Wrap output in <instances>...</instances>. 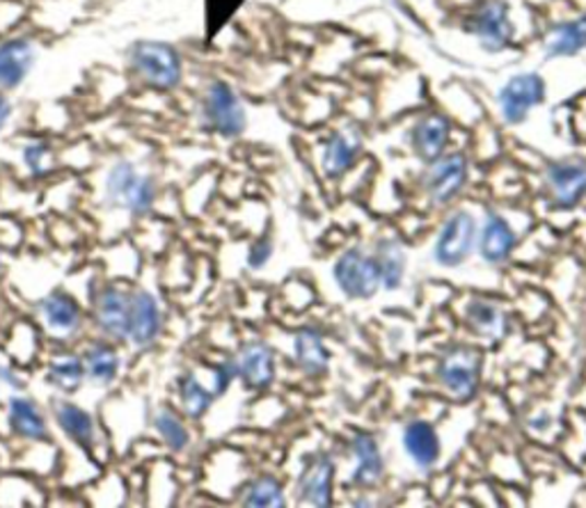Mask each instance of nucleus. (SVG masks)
I'll return each mask as SVG.
<instances>
[{
	"label": "nucleus",
	"instance_id": "nucleus-16",
	"mask_svg": "<svg viewBox=\"0 0 586 508\" xmlns=\"http://www.w3.org/2000/svg\"><path fill=\"white\" fill-rule=\"evenodd\" d=\"M402 447L419 472L433 470L442 458V440L438 428L427 420H410L402 431Z\"/></svg>",
	"mask_w": 586,
	"mask_h": 508
},
{
	"label": "nucleus",
	"instance_id": "nucleus-23",
	"mask_svg": "<svg viewBox=\"0 0 586 508\" xmlns=\"http://www.w3.org/2000/svg\"><path fill=\"white\" fill-rule=\"evenodd\" d=\"M373 257H376L381 268L383 289L385 291L402 289L408 273V252L404 243L394 237H385L376 243V247H373Z\"/></svg>",
	"mask_w": 586,
	"mask_h": 508
},
{
	"label": "nucleus",
	"instance_id": "nucleus-8",
	"mask_svg": "<svg viewBox=\"0 0 586 508\" xmlns=\"http://www.w3.org/2000/svg\"><path fill=\"white\" fill-rule=\"evenodd\" d=\"M543 181L552 209L573 211L586 199V160L584 158L552 160L543 172Z\"/></svg>",
	"mask_w": 586,
	"mask_h": 508
},
{
	"label": "nucleus",
	"instance_id": "nucleus-36",
	"mask_svg": "<svg viewBox=\"0 0 586 508\" xmlns=\"http://www.w3.org/2000/svg\"><path fill=\"white\" fill-rule=\"evenodd\" d=\"M10 112H12L10 101H8L3 95H0V129H3V126L8 124V120H10Z\"/></svg>",
	"mask_w": 586,
	"mask_h": 508
},
{
	"label": "nucleus",
	"instance_id": "nucleus-34",
	"mask_svg": "<svg viewBox=\"0 0 586 508\" xmlns=\"http://www.w3.org/2000/svg\"><path fill=\"white\" fill-rule=\"evenodd\" d=\"M273 252H275V245H273V241L268 237L256 239L248 250V268L250 270L266 268L268 262L273 259Z\"/></svg>",
	"mask_w": 586,
	"mask_h": 508
},
{
	"label": "nucleus",
	"instance_id": "nucleus-24",
	"mask_svg": "<svg viewBox=\"0 0 586 508\" xmlns=\"http://www.w3.org/2000/svg\"><path fill=\"white\" fill-rule=\"evenodd\" d=\"M39 310H41L46 328L58 337L72 335L81 326V307L76 300L67 293L56 291L49 298H44Z\"/></svg>",
	"mask_w": 586,
	"mask_h": 508
},
{
	"label": "nucleus",
	"instance_id": "nucleus-30",
	"mask_svg": "<svg viewBox=\"0 0 586 508\" xmlns=\"http://www.w3.org/2000/svg\"><path fill=\"white\" fill-rule=\"evenodd\" d=\"M243 506H250V508H285L287 497H285L283 483H279L271 474L256 476L254 481H250V486L243 493Z\"/></svg>",
	"mask_w": 586,
	"mask_h": 508
},
{
	"label": "nucleus",
	"instance_id": "nucleus-11",
	"mask_svg": "<svg viewBox=\"0 0 586 508\" xmlns=\"http://www.w3.org/2000/svg\"><path fill=\"white\" fill-rule=\"evenodd\" d=\"M335 458L325 451H316L304 458L296 481V497L314 508H331L335 504Z\"/></svg>",
	"mask_w": 586,
	"mask_h": 508
},
{
	"label": "nucleus",
	"instance_id": "nucleus-3",
	"mask_svg": "<svg viewBox=\"0 0 586 508\" xmlns=\"http://www.w3.org/2000/svg\"><path fill=\"white\" fill-rule=\"evenodd\" d=\"M333 280L350 300H369L383 289L379 262L362 245H350L339 254L333 264Z\"/></svg>",
	"mask_w": 586,
	"mask_h": 508
},
{
	"label": "nucleus",
	"instance_id": "nucleus-17",
	"mask_svg": "<svg viewBox=\"0 0 586 508\" xmlns=\"http://www.w3.org/2000/svg\"><path fill=\"white\" fill-rule=\"evenodd\" d=\"M294 362L310 378H321L331 372L333 351L319 328L304 326L294 335Z\"/></svg>",
	"mask_w": 586,
	"mask_h": 508
},
{
	"label": "nucleus",
	"instance_id": "nucleus-12",
	"mask_svg": "<svg viewBox=\"0 0 586 508\" xmlns=\"http://www.w3.org/2000/svg\"><path fill=\"white\" fill-rule=\"evenodd\" d=\"M515 250H518V232L500 211L488 209L477 237V252L483 264L504 266L511 262Z\"/></svg>",
	"mask_w": 586,
	"mask_h": 508
},
{
	"label": "nucleus",
	"instance_id": "nucleus-28",
	"mask_svg": "<svg viewBox=\"0 0 586 508\" xmlns=\"http://www.w3.org/2000/svg\"><path fill=\"white\" fill-rule=\"evenodd\" d=\"M179 401H181L183 412L189 414L191 420H202L208 412V408L214 406L216 395H214V389L204 387L200 378L189 372L179 378Z\"/></svg>",
	"mask_w": 586,
	"mask_h": 508
},
{
	"label": "nucleus",
	"instance_id": "nucleus-2",
	"mask_svg": "<svg viewBox=\"0 0 586 508\" xmlns=\"http://www.w3.org/2000/svg\"><path fill=\"white\" fill-rule=\"evenodd\" d=\"M129 62L135 76L154 89L170 92L181 81V58L175 46L166 41H135Z\"/></svg>",
	"mask_w": 586,
	"mask_h": 508
},
{
	"label": "nucleus",
	"instance_id": "nucleus-15",
	"mask_svg": "<svg viewBox=\"0 0 586 508\" xmlns=\"http://www.w3.org/2000/svg\"><path fill=\"white\" fill-rule=\"evenodd\" d=\"M450 141H452V122L440 112L421 114L408 131L410 149L419 160H424V164H431V160L440 158L447 152Z\"/></svg>",
	"mask_w": 586,
	"mask_h": 508
},
{
	"label": "nucleus",
	"instance_id": "nucleus-6",
	"mask_svg": "<svg viewBox=\"0 0 586 508\" xmlns=\"http://www.w3.org/2000/svg\"><path fill=\"white\" fill-rule=\"evenodd\" d=\"M546 78L538 72H523L511 76L498 95L500 118L509 126H521L527 122L534 108L546 101Z\"/></svg>",
	"mask_w": 586,
	"mask_h": 508
},
{
	"label": "nucleus",
	"instance_id": "nucleus-26",
	"mask_svg": "<svg viewBox=\"0 0 586 508\" xmlns=\"http://www.w3.org/2000/svg\"><path fill=\"white\" fill-rule=\"evenodd\" d=\"M8 418H10L12 431L19 437H23V440H33V443L49 440V426H46L44 414L37 410V406L31 399L12 397L10 408H8Z\"/></svg>",
	"mask_w": 586,
	"mask_h": 508
},
{
	"label": "nucleus",
	"instance_id": "nucleus-18",
	"mask_svg": "<svg viewBox=\"0 0 586 508\" xmlns=\"http://www.w3.org/2000/svg\"><path fill=\"white\" fill-rule=\"evenodd\" d=\"M463 318L465 326L473 330V335L488 343H498L509 335V314L504 312L502 305L492 303V300L486 298L467 300Z\"/></svg>",
	"mask_w": 586,
	"mask_h": 508
},
{
	"label": "nucleus",
	"instance_id": "nucleus-21",
	"mask_svg": "<svg viewBox=\"0 0 586 508\" xmlns=\"http://www.w3.org/2000/svg\"><path fill=\"white\" fill-rule=\"evenodd\" d=\"M160 332V307L156 298L147 291H137L131 295L129 312V339L135 346H150Z\"/></svg>",
	"mask_w": 586,
	"mask_h": 508
},
{
	"label": "nucleus",
	"instance_id": "nucleus-19",
	"mask_svg": "<svg viewBox=\"0 0 586 508\" xmlns=\"http://www.w3.org/2000/svg\"><path fill=\"white\" fill-rule=\"evenodd\" d=\"M362 152V137L358 131H335L327 137L321 152V170L327 179H342Z\"/></svg>",
	"mask_w": 586,
	"mask_h": 508
},
{
	"label": "nucleus",
	"instance_id": "nucleus-9",
	"mask_svg": "<svg viewBox=\"0 0 586 508\" xmlns=\"http://www.w3.org/2000/svg\"><path fill=\"white\" fill-rule=\"evenodd\" d=\"M106 195L112 206H120L133 216H145L154 206V183L150 177L137 174L131 164H117L106 181Z\"/></svg>",
	"mask_w": 586,
	"mask_h": 508
},
{
	"label": "nucleus",
	"instance_id": "nucleus-27",
	"mask_svg": "<svg viewBox=\"0 0 586 508\" xmlns=\"http://www.w3.org/2000/svg\"><path fill=\"white\" fill-rule=\"evenodd\" d=\"M56 418H58V424L69 440L76 443L83 449L95 447V420H92L89 412H85L76 403L58 401L56 403Z\"/></svg>",
	"mask_w": 586,
	"mask_h": 508
},
{
	"label": "nucleus",
	"instance_id": "nucleus-10",
	"mask_svg": "<svg viewBox=\"0 0 586 508\" xmlns=\"http://www.w3.org/2000/svg\"><path fill=\"white\" fill-rule=\"evenodd\" d=\"M470 33L486 53H502L515 39V23L506 0H486L470 16Z\"/></svg>",
	"mask_w": 586,
	"mask_h": 508
},
{
	"label": "nucleus",
	"instance_id": "nucleus-31",
	"mask_svg": "<svg viewBox=\"0 0 586 508\" xmlns=\"http://www.w3.org/2000/svg\"><path fill=\"white\" fill-rule=\"evenodd\" d=\"M85 378V364L83 358L76 355H56L49 364V383L64 391V395H72L81 387Z\"/></svg>",
	"mask_w": 586,
	"mask_h": 508
},
{
	"label": "nucleus",
	"instance_id": "nucleus-33",
	"mask_svg": "<svg viewBox=\"0 0 586 508\" xmlns=\"http://www.w3.org/2000/svg\"><path fill=\"white\" fill-rule=\"evenodd\" d=\"M51 145L49 143H31L26 149H23V160H26L28 170L35 177H46L51 172Z\"/></svg>",
	"mask_w": 586,
	"mask_h": 508
},
{
	"label": "nucleus",
	"instance_id": "nucleus-5",
	"mask_svg": "<svg viewBox=\"0 0 586 508\" xmlns=\"http://www.w3.org/2000/svg\"><path fill=\"white\" fill-rule=\"evenodd\" d=\"M479 222L475 214L456 209L444 218L433 243V262L442 268H461L477 250Z\"/></svg>",
	"mask_w": 586,
	"mask_h": 508
},
{
	"label": "nucleus",
	"instance_id": "nucleus-22",
	"mask_svg": "<svg viewBox=\"0 0 586 508\" xmlns=\"http://www.w3.org/2000/svg\"><path fill=\"white\" fill-rule=\"evenodd\" d=\"M586 49V14L559 23L554 26L546 41H543V56L548 60L559 58H573Z\"/></svg>",
	"mask_w": 586,
	"mask_h": 508
},
{
	"label": "nucleus",
	"instance_id": "nucleus-4",
	"mask_svg": "<svg viewBox=\"0 0 586 508\" xmlns=\"http://www.w3.org/2000/svg\"><path fill=\"white\" fill-rule=\"evenodd\" d=\"M470 179V164L463 152H444L440 158L427 164L424 174H421V191L435 209L454 204Z\"/></svg>",
	"mask_w": 586,
	"mask_h": 508
},
{
	"label": "nucleus",
	"instance_id": "nucleus-20",
	"mask_svg": "<svg viewBox=\"0 0 586 508\" xmlns=\"http://www.w3.org/2000/svg\"><path fill=\"white\" fill-rule=\"evenodd\" d=\"M129 312H131V295L122 289L106 287L95 298L97 323L101 332L110 339L129 337Z\"/></svg>",
	"mask_w": 586,
	"mask_h": 508
},
{
	"label": "nucleus",
	"instance_id": "nucleus-35",
	"mask_svg": "<svg viewBox=\"0 0 586 508\" xmlns=\"http://www.w3.org/2000/svg\"><path fill=\"white\" fill-rule=\"evenodd\" d=\"M211 374H214V387H211V389H214V395L218 399L229 389V385L237 380V362L223 360V362H218L214 366V372H211Z\"/></svg>",
	"mask_w": 586,
	"mask_h": 508
},
{
	"label": "nucleus",
	"instance_id": "nucleus-7",
	"mask_svg": "<svg viewBox=\"0 0 586 508\" xmlns=\"http://www.w3.org/2000/svg\"><path fill=\"white\" fill-rule=\"evenodd\" d=\"M202 114L206 126L223 137H239L248 126V114L234 87L225 81H214L202 101Z\"/></svg>",
	"mask_w": 586,
	"mask_h": 508
},
{
	"label": "nucleus",
	"instance_id": "nucleus-29",
	"mask_svg": "<svg viewBox=\"0 0 586 508\" xmlns=\"http://www.w3.org/2000/svg\"><path fill=\"white\" fill-rule=\"evenodd\" d=\"M83 364L89 380H95L97 385H110L117 376V368H120V358L108 343H92L83 355Z\"/></svg>",
	"mask_w": 586,
	"mask_h": 508
},
{
	"label": "nucleus",
	"instance_id": "nucleus-32",
	"mask_svg": "<svg viewBox=\"0 0 586 508\" xmlns=\"http://www.w3.org/2000/svg\"><path fill=\"white\" fill-rule=\"evenodd\" d=\"M160 440L166 443L172 451H183L186 447L191 445V433L189 428L183 426V422L177 418V414L172 410H160L156 414V422H154Z\"/></svg>",
	"mask_w": 586,
	"mask_h": 508
},
{
	"label": "nucleus",
	"instance_id": "nucleus-14",
	"mask_svg": "<svg viewBox=\"0 0 586 508\" xmlns=\"http://www.w3.org/2000/svg\"><path fill=\"white\" fill-rule=\"evenodd\" d=\"M350 456H354V472H350V486L369 491L379 486L385 476V458L379 445V437L369 431H356L350 437Z\"/></svg>",
	"mask_w": 586,
	"mask_h": 508
},
{
	"label": "nucleus",
	"instance_id": "nucleus-25",
	"mask_svg": "<svg viewBox=\"0 0 586 508\" xmlns=\"http://www.w3.org/2000/svg\"><path fill=\"white\" fill-rule=\"evenodd\" d=\"M33 46L26 39L0 44V87H16L33 66Z\"/></svg>",
	"mask_w": 586,
	"mask_h": 508
},
{
	"label": "nucleus",
	"instance_id": "nucleus-1",
	"mask_svg": "<svg viewBox=\"0 0 586 508\" xmlns=\"http://www.w3.org/2000/svg\"><path fill=\"white\" fill-rule=\"evenodd\" d=\"M435 380L444 395L456 401H473L483 380V353L473 346L456 343L442 351L435 364Z\"/></svg>",
	"mask_w": 586,
	"mask_h": 508
},
{
	"label": "nucleus",
	"instance_id": "nucleus-13",
	"mask_svg": "<svg viewBox=\"0 0 586 508\" xmlns=\"http://www.w3.org/2000/svg\"><path fill=\"white\" fill-rule=\"evenodd\" d=\"M237 362V378L250 391H266L277 376V358L273 346L262 339H252L241 346Z\"/></svg>",
	"mask_w": 586,
	"mask_h": 508
}]
</instances>
